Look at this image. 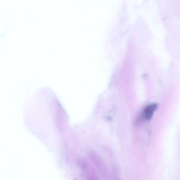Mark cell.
Segmentation results:
<instances>
[{
  "instance_id": "cell-1",
  "label": "cell",
  "mask_w": 180,
  "mask_h": 180,
  "mask_svg": "<svg viewBox=\"0 0 180 180\" xmlns=\"http://www.w3.org/2000/svg\"><path fill=\"white\" fill-rule=\"evenodd\" d=\"M89 157L95 166L105 179L109 177L108 171L104 161L99 155L95 153H90Z\"/></svg>"
},
{
  "instance_id": "cell-2",
  "label": "cell",
  "mask_w": 180,
  "mask_h": 180,
  "mask_svg": "<svg viewBox=\"0 0 180 180\" xmlns=\"http://www.w3.org/2000/svg\"><path fill=\"white\" fill-rule=\"evenodd\" d=\"M157 105L156 103L152 104L148 106L144 111V118L146 120H151L153 117L154 111L157 109Z\"/></svg>"
},
{
  "instance_id": "cell-3",
  "label": "cell",
  "mask_w": 180,
  "mask_h": 180,
  "mask_svg": "<svg viewBox=\"0 0 180 180\" xmlns=\"http://www.w3.org/2000/svg\"><path fill=\"white\" fill-rule=\"evenodd\" d=\"M114 180H122L119 177L115 178Z\"/></svg>"
}]
</instances>
